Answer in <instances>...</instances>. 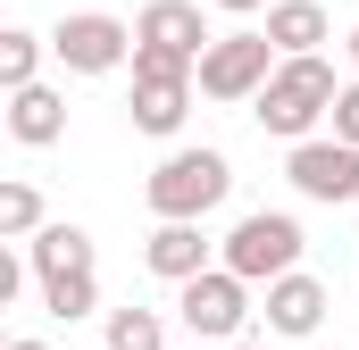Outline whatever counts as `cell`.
<instances>
[{
  "label": "cell",
  "mask_w": 359,
  "mask_h": 350,
  "mask_svg": "<svg viewBox=\"0 0 359 350\" xmlns=\"http://www.w3.org/2000/svg\"><path fill=\"white\" fill-rule=\"evenodd\" d=\"M334 100H343V84H334L326 59H284L276 84L251 100V117H259V134L301 150V142H318V117H334Z\"/></svg>",
  "instance_id": "6da1fadb"
},
{
  "label": "cell",
  "mask_w": 359,
  "mask_h": 350,
  "mask_svg": "<svg viewBox=\"0 0 359 350\" xmlns=\"http://www.w3.org/2000/svg\"><path fill=\"white\" fill-rule=\"evenodd\" d=\"M226 192H234L226 150H168V159L151 167V183H142V200H151L159 225H201Z\"/></svg>",
  "instance_id": "7a4b0ae2"
},
{
  "label": "cell",
  "mask_w": 359,
  "mask_h": 350,
  "mask_svg": "<svg viewBox=\"0 0 359 350\" xmlns=\"http://www.w3.org/2000/svg\"><path fill=\"white\" fill-rule=\"evenodd\" d=\"M217 251H226V275H243V284H284V275H301V225L284 209H251Z\"/></svg>",
  "instance_id": "3957f363"
},
{
  "label": "cell",
  "mask_w": 359,
  "mask_h": 350,
  "mask_svg": "<svg viewBox=\"0 0 359 350\" xmlns=\"http://www.w3.org/2000/svg\"><path fill=\"white\" fill-rule=\"evenodd\" d=\"M276 67H284L276 42L243 25V34H217V42H209V59H201L192 84H201V100H226V108H234V100H259V92L276 84Z\"/></svg>",
  "instance_id": "277c9868"
},
{
  "label": "cell",
  "mask_w": 359,
  "mask_h": 350,
  "mask_svg": "<svg viewBox=\"0 0 359 350\" xmlns=\"http://www.w3.org/2000/svg\"><path fill=\"white\" fill-rule=\"evenodd\" d=\"M50 59L67 76H117V67H134V25L109 17V8H76V17H59Z\"/></svg>",
  "instance_id": "5b68a950"
},
{
  "label": "cell",
  "mask_w": 359,
  "mask_h": 350,
  "mask_svg": "<svg viewBox=\"0 0 359 350\" xmlns=\"http://www.w3.org/2000/svg\"><path fill=\"white\" fill-rule=\"evenodd\" d=\"M176 317L192 326V342H243V326H251V284L226 275V267H209V275H192L176 292Z\"/></svg>",
  "instance_id": "8992f818"
},
{
  "label": "cell",
  "mask_w": 359,
  "mask_h": 350,
  "mask_svg": "<svg viewBox=\"0 0 359 350\" xmlns=\"http://www.w3.org/2000/svg\"><path fill=\"white\" fill-rule=\"evenodd\" d=\"M284 175H292L301 200H326V209H334V200H359V150H343L334 134H326V142H301V150L284 159Z\"/></svg>",
  "instance_id": "52a82bcc"
},
{
  "label": "cell",
  "mask_w": 359,
  "mask_h": 350,
  "mask_svg": "<svg viewBox=\"0 0 359 350\" xmlns=\"http://www.w3.org/2000/svg\"><path fill=\"white\" fill-rule=\"evenodd\" d=\"M134 42H151V50H176V59H209V25H201V0H151L142 17H134Z\"/></svg>",
  "instance_id": "ba28073f"
},
{
  "label": "cell",
  "mask_w": 359,
  "mask_h": 350,
  "mask_svg": "<svg viewBox=\"0 0 359 350\" xmlns=\"http://www.w3.org/2000/svg\"><path fill=\"white\" fill-rule=\"evenodd\" d=\"M326 300H334V292H326L318 275H284V284H268V309H259V317H268V334H284V342H309V334L326 326Z\"/></svg>",
  "instance_id": "9c48e42d"
},
{
  "label": "cell",
  "mask_w": 359,
  "mask_h": 350,
  "mask_svg": "<svg viewBox=\"0 0 359 350\" xmlns=\"http://www.w3.org/2000/svg\"><path fill=\"white\" fill-rule=\"evenodd\" d=\"M8 134H17L25 150H50V142H67V92H50V84L8 92Z\"/></svg>",
  "instance_id": "30bf717a"
},
{
  "label": "cell",
  "mask_w": 359,
  "mask_h": 350,
  "mask_svg": "<svg viewBox=\"0 0 359 350\" xmlns=\"http://www.w3.org/2000/svg\"><path fill=\"white\" fill-rule=\"evenodd\" d=\"M142 267L159 275V284H192V275H209V242H201V225H159L151 242H142Z\"/></svg>",
  "instance_id": "8fae6325"
},
{
  "label": "cell",
  "mask_w": 359,
  "mask_h": 350,
  "mask_svg": "<svg viewBox=\"0 0 359 350\" xmlns=\"http://www.w3.org/2000/svg\"><path fill=\"white\" fill-rule=\"evenodd\" d=\"M25 267H34V284L92 275V234H84V225H42V234L25 242Z\"/></svg>",
  "instance_id": "7c38bea8"
},
{
  "label": "cell",
  "mask_w": 359,
  "mask_h": 350,
  "mask_svg": "<svg viewBox=\"0 0 359 350\" xmlns=\"http://www.w3.org/2000/svg\"><path fill=\"white\" fill-rule=\"evenodd\" d=\"M259 34L276 42V59H318V42H326L334 25H326V8H318V0H276Z\"/></svg>",
  "instance_id": "4fadbf2b"
},
{
  "label": "cell",
  "mask_w": 359,
  "mask_h": 350,
  "mask_svg": "<svg viewBox=\"0 0 359 350\" xmlns=\"http://www.w3.org/2000/svg\"><path fill=\"white\" fill-rule=\"evenodd\" d=\"M42 50H50L42 34H25V25H8V34H0V84H8V92L42 84Z\"/></svg>",
  "instance_id": "5bb4252c"
},
{
  "label": "cell",
  "mask_w": 359,
  "mask_h": 350,
  "mask_svg": "<svg viewBox=\"0 0 359 350\" xmlns=\"http://www.w3.org/2000/svg\"><path fill=\"white\" fill-rule=\"evenodd\" d=\"M50 217H42V192L34 183H0V242H34Z\"/></svg>",
  "instance_id": "9a60e30c"
},
{
  "label": "cell",
  "mask_w": 359,
  "mask_h": 350,
  "mask_svg": "<svg viewBox=\"0 0 359 350\" xmlns=\"http://www.w3.org/2000/svg\"><path fill=\"white\" fill-rule=\"evenodd\" d=\"M100 350H168L159 309H109V342H100Z\"/></svg>",
  "instance_id": "2e32d148"
},
{
  "label": "cell",
  "mask_w": 359,
  "mask_h": 350,
  "mask_svg": "<svg viewBox=\"0 0 359 350\" xmlns=\"http://www.w3.org/2000/svg\"><path fill=\"white\" fill-rule=\"evenodd\" d=\"M42 309H50V317H92V309H100V275H59V284H42Z\"/></svg>",
  "instance_id": "e0dca14e"
},
{
  "label": "cell",
  "mask_w": 359,
  "mask_h": 350,
  "mask_svg": "<svg viewBox=\"0 0 359 350\" xmlns=\"http://www.w3.org/2000/svg\"><path fill=\"white\" fill-rule=\"evenodd\" d=\"M326 125H334V142H343V150H359V84H343V100H334V117H326Z\"/></svg>",
  "instance_id": "ac0fdd59"
},
{
  "label": "cell",
  "mask_w": 359,
  "mask_h": 350,
  "mask_svg": "<svg viewBox=\"0 0 359 350\" xmlns=\"http://www.w3.org/2000/svg\"><path fill=\"white\" fill-rule=\"evenodd\" d=\"M17 284H25V259H8V251H0V309L17 300Z\"/></svg>",
  "instance_id": "d6986e66"
},
{
  "label": "cell",
  "mask_w": 359,
  "mask_h": 350,
  "mask_svg": "<svg viewBox=\"0 0 359 350\" xmlns=\"http://www.w3.org/2000/svg\"><path fill=\"white\" fill-rule=\"evenodd\" d=\"M209 8H226V17H251V8H276V0H209Z\"/></svg>",
  "instance_id": "ffe728a7"
},
{
  "label": "cell",
  "mask_w": 359,
  "mask_h": 350,
  "mask_svg": "<svg viewBox=\"0 0 359 350\" xmlns=\"http://www.w3.org/2000/svg\"><path fill=\"white\" fill-rule=\"evenodd\" d=\"M8 350H50V342H42V334H17V342H8Z\"/></svg>",
  "instance_id": "44dd1931"
},
{
  "label": "cell",
  "mask_w": 359,
  "mask_h": 350,
  "mask_svg": "<svg viewBox=\"0 0 359 350\" xmlns=\"http://www.w3.org/2000/svg\"><path fill=\"white\" fill-rule=\"evenodd\" d=\"M226 350H268V342H251V334H243V342H226Z\"/></svg>",
  "instance_id": "7402d4cb"
},
{
  "label": "cell",
  "mask_w": 359,
  "mask_h": 350,
  "mask_svg": "<svg viewBox=\"0 0 359 350\" xmlns=\"http://www.w3.org/2000/svg\"><path fill=\"white\" fill-rule=\"evenodd\" d=\"M351 67H359V25H351Z\"/></svg>",
  "instance_id": "603a6c76"
}]
</instances>
